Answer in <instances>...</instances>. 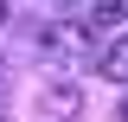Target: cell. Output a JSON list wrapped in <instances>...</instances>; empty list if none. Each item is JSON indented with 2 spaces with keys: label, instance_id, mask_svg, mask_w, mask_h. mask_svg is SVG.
I'll list each match as a JSON object with an SVG mask.
<instances>
[{
  "label": "cell",
  "instance_id": "2",
  "mask_svg": "<svg viewBox=\"0 0 128 122\" xmlns=\"http://www.w3.org/2000/svg\"><path fill=\"white\" fill-rule=\"evenodd\" d=\"M128 19V0H90V32L96 26H122Z\"/></svg>",
  "mask_w": 128,
  "mask_h": 122
},
{
  "label": "cell",
  "instance_id": "3",
  "mask_svg": "<svg viewBox=\"0 0 128 122\" xmlns=\"http://www.w3.org/2000/svg\"><path fill=\"white\" fill-rule=\"evenodd\" d=\"M102 77H115V84H128V32L115 39L109 51H102Z\"/></svg>",
  "mask_w": 128,
  "mask_h": 122
},
{
  "label": "cell",
  "instance_id": "4",
  "mask_svg": "<svg viewBox=\"0 0 128 122\" xmlns=\"http://www.w3.org/2000/svg\"><path fill=\"white\" fill-rule=\"evenodd\" d=\"M0 26H6V7H0Z\"/></svg>",
  "mask_w": 128,
  "mask_h": 122
},
{
  "label": "cell",
  "instance_id": "5",
  "mask_svg": "<svg viewBox=\"0 0 128 122\" xmlns=\"http://www.w3.org/2000/svg\"><path fill=\"white\" fill-rule=\"evenodd\" d=\"M122 122H128V103H122Z\"/></svg>",
  "mask_w": 128,
  "mask_h": 122
},
{
  "label": "cell",
  "instance_id": "6",
  "mask_svg": "<svg viewBox=\"0 0 128 122\" xmlns=\"http://www.w3.org/2000/svg\"><path fill=\"white\" fill-rule=\"evenodd\" d=\"M0 77H6V64H0Z\"/></svg>",
  "mask_w": 128,
  "mask_h": 122
},
{
  "label": "cell",
  "instance_id": "1",
  "mask_svg": "<svg viewBox=\"0 0 128 122\" xmlns=\"http://www.w3.org/2000/svg\"><path fill=\"white\" fill-rule=\"evenodd\" d=\"M45 45L64 58H90V26H45Z\"/></svg>",
  "mask_w": 128,
  "mask_h": 122
}]
</instances>
